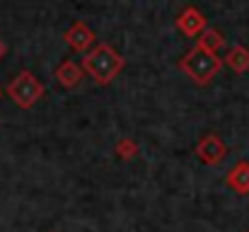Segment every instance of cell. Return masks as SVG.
<instances>
[{
    "label": "cell",
    "mask_w": 249,
    "mask_h": 232,
    "mask_svg": "<svg viewBox=\"0 0 249 232\" xmlns=\"http://www.w3.org/2000/svg\"><path fill=\"white\" fill-rule=\"evenodd\" d=\"M80 68H83L97 85H109L114 77L124 71V58H121V54H119L114 46H109V44H97L89 54H85Z\"/></svg>",
    "instance_id": "obj_1"
},
{
    "label": "cell",
    "mask_w": 249,
    "mask_h": 232,
    "mask_svg": "<svg viewBox=\"0 0 249 232\" xmlns=\"http://www.w3.org/2000/svg\"><path fill=\"white\" fill-rule=\"evenodd\" d=\"M179 68L191 77L196 85H208L213 77L220 73L223 58H220L218 54H213V51H208V49H203V46L196 44L189 54L181 56Z\"/></svg>",
    "instance_id": "obj_2"
},
{
    "label": "cell",
    "mask_w": 249,
    "mask_h": 232,
    "mask_svg": "<svg viewBox=\"0 0 249 232\" xmlns=\"http://www.w3.org/2000/svg\"><path fill=\"white\" fill-rule=\"evenodd\" d=\"M7 97L19 107V109H32L41 97H44V85L39 82V77L29 71L17 73V77L7 85Z\"/></svg>",
    "instance_id": "obj_3"
},
{
    "label": "cell",
    "mask_w": 249,
    "mask_h": 232,
    "mask_svg": "<svg viewBox=\"0 0 249 232\" xmlns=\"http://www.w3.org/2000/svg\"><path fill=\"white\" fill-rule=\"evenodd\" d=\"M196 155H198L201 162H206V164L213 167V164L223 162V157L228 155V145L220 141L218 133H206V136L198 141V145H196Z\"/></svg>",
    "instance_id": "obj_4"
},
{
    "label": "cell",
    "mask_w": 249,
    "mask_h": 232,
    "mask_svg": "<svg viewBox=\"0 0 249 232\" xmlns=\"http://www.w3.org/2000/svg\"><path fill=\"white\" fill-rule=\"evenodd\" d=\"M177 29H179L181 34H186V36H198L203 29H208V19H206L194 5H189V7H184V10L179 12V17H177Z\"/></svg>",
    "instance_id": "obj_5"
},
{
    "label": "cell",
    "mask_w": 249,
    "mask_h": 232,
    "mask_svg": "<svg viewBox=\"0 0 249 232\" xmlns=\"http://www.w3.org/2000/svg\"><path fill=\"white\" fill-rule=\"evenodd\" d=\"M63 39H66V44L73 49V51H78V54H85L94 41H97V36H94V32L85 24V22H75L71 29H66V34H63Z\"/></svg>",
    "instance_id": "obj_6"
},
{
    "label": "cell",
    "mask_w": 249,
    "mask_h": 232,
    "mask_svg": "<svg viewBox=\"0 0 249 232\" xmlns=\"http://www.w3.org/2000/svg\"><path fill=\"white\" fill-rule=\"evenodd\" d=\"M56 80L61 82V87L75 89V87L83 82V68H80L78 63H73V61H63V63H58V68H56Z\"/></svg>",
    "instance_id": "obj_7"
},
{
    "label": "cell",
    "mask_w": 249,
    "mask_h": 232,
    "mask_svg": "<svg viewBox=\"0 0 249 232\" xmlns=\"http://www.w3.org/2000/svg\"><path fill=\"white\" fill-rule=\"evenodd\" d=\"M228 186H232V189L240 191V194H247L249 191V162L247 160H240V162L228 172Z\"/></svg>",
    "instance_id": "obj_8"
},
{
    "label": "cell",
    "mask_w": 249,
    "mask_h": 232,
    "mask_svg": "<svg viewBox=\"0 0 249 232\" xmlns=\"http://www.w3.org/2000/svg\"><path fill=\"white\" fill-rule=\"evenodd\" d=\"M225 63L237 73V75H242V73H247L249 71V49H245V46H232L230 49V54L225 56Z\"/></svg>",
    "instance_id": "obj_9"
},
{
    "label": "cell",
    "mask_w": 249,
    "mask_h": 232,
    "mask_svg": "<svg viewBox=\"0 0 249 232\" xmlns=\"http://www.w3.org/2000/svg\"><path fill=\"white\" fill-rule=\"evenodd\" d=\"M225 44V36L218 32V29H203L201 34H198V46H203V49H208V51H213V54H218V49Z\"/></svg>",
    "instance_id": "obj_10"
},
{
    "label": "cell",
    "mask_w": 249,
    "mask_h": 232,
    "mask_svg": "<svg viewBox=\"0 0 249 232\" xmlns=\"http://www.w3.org/2000/svg\"><path fill=\"white\" fill-rule=\"evenodd\" d=\"M116 155L124 157V160L136 157V155H138V143H136L133 138H121V141L116 143Z\"/></svg>",
    "instance_id": "obj_11"
},
{
    "label": "cell",
    "mask_w": 249,
    "mask_h": 232,
    "mask_svg": "<svg viewBox=\"0 0 249 232\" xmlns=\"http://www.w3.org/2000/svg\"><path fill=\"white\" fill-rule=\"evenodd\" d=\"M5 51H7V46H5V41H2V39H0V58H2V56H5Z\"/></svg>",
    "instance_id": "obj_12"
}]
</instances>
